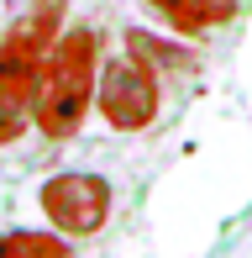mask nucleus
Here are the masks:
<instances>
[{"label":"nucleus","instance_id":"39448f33","mask_svg":"<svg viewBox=\"0 0 252 258\" xmlns=\"http://www.w3.org/2000/svg\"><path fill=\"white\" fill-rule=\"evenodd\" d=\"M147 11H153L163 27L184 32V37H210V32H221L226 21L242 11V0H142Z\"/></svg>","mask_w":252,"mask_h":258},{"label":"nucleus","instance_id":"20e7f679","mask_svg":"<svg viewBox=\"0 0 252 258\" xmlns=\"http://www.w3.org/2000/svg\"><path fill=\"white\" fill-rule=\"evenodd\" d=\"M95 105L116 132H147L163 111V74L132 48L116 53L95 79Z\"/></svg>","mask_w":252,"mask_h":258},{"label":"nucleus","instance_id":"7ed1b4c3","mask_svg":"<svg viewBox=\"0 0 252 258\" xmlns=\"http://www.w3.org/2000/svg\"><path fill=\"white\" fill-rule=\"evenodd\" d=\"M110 206H116V190L95 169H58L37 184L42 221L63 237H100L110 221Z\"/></svg>","mask_w":252,"mask_h":258},{"label":"nucleus","instance_id":"423d86ee","mask_svg":"<svg viewBox=\"0 0 252 258\" xmlns=\"http://www.w3.org/2000/svg\"><path fill=\"white\" fill-rule=\"evenodd\" d=\"M0 258H79L74 253V237L63 232H42V227H11L0 232Z\"/></svg>","mask_w":252,"mask_h":258},{"label":"nucleus","instance_id":"f257e3e1","mask_svg":"<svg viewBox=\"0 0 252 258\" xmlns=\"http://www.w3.org/2000/svg\"><path fill=\"white\" fill-rule=\"evenodd\" d=\"M95 79H100V37H95V27L58 32L48 58H42V74H37V105H32L37 132L53 137V143L79 137L89 105H95Z\"/></svg>","mask_w":252,"mask_h":258},{"label":"nucleus","instance_id":"f03ea898","mask_svg":"<svg viewBox=\"0 0 252 258\" xmlns=\"http://www.w3.org/2000/svg\"><path fill=\"white\" fill-rule=\"evenodd\" d=\"M63 21V0H37L16 27L0 37V148L16 143L37 105V74Z\"/></svg>","mask_w":252,"mask_h":258}]
</instances>
